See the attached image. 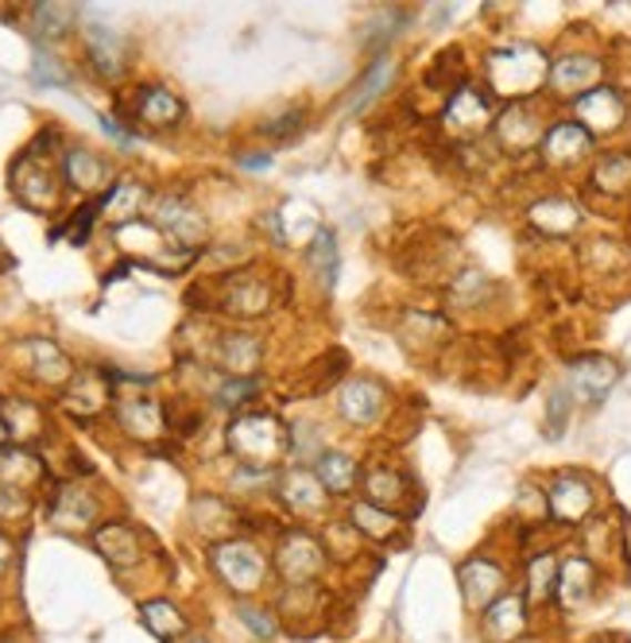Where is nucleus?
Listing matches in <instances>:
<instances>
[{
	"mask_svg": "<svg viewBox=\"0 0 631 643\" xmlns=\"http://www.w3.org/2000/svg\"><path fill=\"white\" fill-rule=\"evenodd\" d=\"M550 78L547 59L535 47H503L488 59V82L500 98H511L519 105V98L535 93Z\"/></svg>",
	"mask_w": 631,
	"mask_h": 643,
	"instance_id": "obj_1",
	"label": "nucleus"
},
{
	"mask_svg": "<svg viewBox=\"0 0 631 643\" xmlns=\"http://www.w3.org/2000/svg\"><path fill=\"white\" fill-rule=\"evenodd\" d=\"M283 446L287 438H283L279 419L272 415H241L228 427V450L248 461V469H267L283 453Z\"/></svg>",
	"mask_w": 631,
	"mask_h": 643,
	"instance_id": "obj_2",
	"label": "nucleus"
},
{
	"mask_svg": "<svg viewBox=\"0 0 631 643\" xmlns=\"http://www.w3.org/2000/svg\"><path fill=\"white\" fill-rule=\"evenodd\" d=\"M210 559H213V570L221 574V582H225L233 593H256L259 585H264L267 562H264V554H259L252 543H244V539L213 547Z\"/></svg>",
	"mask_w": 631,
	"mask_h": 643,
	"instance_id": "obj_3",
	"label": "nucleus"
},
{
	"mask_svg": "<svg viewBox=\"0 0 631 643\" xmlns=\"http://www.w3.org/2000/svg\"><path fill=\"white\" fill-rule=\"evenodd\" d=\"M593 484L578 473H562L550 481V492H547V508L554 520L562 523H578L593 512Z\"/></svg>",
	"mask_w": 631,
	"mask_h": 643,
	"instance_id": "obj_4",
	"label": "nucleus"
},
{
	"mask_svg": "<svg viewBox=\"0 0 631 643\" xmlns=\"http://www.w3.org/2000/svg\"><path fill=\"white\" fill-rule=\"evenodd\" d=\"M275 562H279V574L287 578V582H311V578H318L322 567H326V554H322V547L314 543L311 535L291 531V535L279 543Z\"/></svg>",
	"mask_w": 631,
	"mask_h": 643,
	"instance_id": "obj_5",
	"label": "nucleus"
},
{
	"mask_svg": "<svg viewBox=\"0 0 631 643\" xmlns=\"http://www.w3.org/2000/svg\"><path fill=\"white\" fill-rule=\"evenodd\" d=\"M617 360L609 357H581L570 365V391L581 404H601L612 388H617Z\"/></svg>",
	"mask_w": 631,
	"mask_h": 643,
	"instance_id": "obj_6",
	"label": "nucleus"
},
{
	"mask_svg": "<svg viewBox=\"0 0 631 643\" xmlns=\"http://www.w3.org/2000/svg\"><path fill=\"white\" fill-rule=\"evenodd\" d=\"M12 186H16V198H20L28 210H39V214L59 202V183H54V175L43 167V163L31 160V155H23V160L16 163Z\"/></svg>",
	"mask_w": 631,
	"mask_h": 643,
	"instance_id": "obj_7",
	"label": "nucleus"
},
{
	"mask_svg": "<svg viewBox=\"0 0 631 643\" xmlns=\"http://www.w3.org/2000/svg\"><path fill=\"white\" fill-rule=\"evenodd\" d=\"M578 116H581V129L593 136V132H617L628 116V105L617 90L609 85H597L589 90L586 98H578Z\"/></svg>",
	"mask_w": 631,
	"mask_h": 643,
	"instance_id": "obj_8",
	"label": "nucleus"
},
{
	"mask_svg": "<svg viewBox=\"0 0 631 643\" xmlns=\"http://www.w3.org/2000/svg\"><path fill=\"white\" fill-rule=\"evenodd\" d=\"M492 124V98L480 90H457L446 109V129L454 136H477Z\"/></svg>",
	"mask_w": 631,
	"mask_h": 643,
	"instance_id": "obj_9",
	"label": "nucleus"
},
{
	"mask_svg": "<svg viewBox=\"0 0 631 643\" xmlns=\"http://www.w3.org/2000/svg\"><path fill=\"white\" fill-rule=\"evenodd\" d=\"M503 582H508V578H503V567H496V562H488V559H472L461 567V593L472 609H488L492 601H500Z\"/></svg>",
	"mask_w": 631,
	"mask_h": 643,
	"instance_id": "obj_10",
	"label": "nucleus"
},
{
	"mask_svg": "<svg viewBox=\"0 0 631 643\" xmlns=\"http://www.w3.org/2000/svg\"><path fill=\"white\" fill-rule=\"evenodd\" d=\"M155 229L167 233L175 245H191V241H199L202 233H206V225H202V217L194 214L191 206H186L183 198H160L155 202Z\"/></svg>",
	"mask_w": 631,
	"mask_h": 643,
	"instance_id": "obj_11",
	"label": "nucleus"
},
{
	"mask_svg": "<svg viewBox=\"0 0 631 643\" xmlns=\"http://www.w3.org/2000/svg\"><path fill=\"white\" fill-rule=\"evenodd\" d=\"M527 629V605L519 593H503L500 601L485 609V636L496 643H508L516 636H523Z\"/></svg>",
	"mask_w": 631,
	"mask_h": 643,
	"instance_id": "obj_12",
	"label": "nucleus"
},
{
	"mask_svg": "<svg viewBox=\"0 0 631 643\" xmlns=\"http://www.w3.org/2000/svg\"><path fill=\"white\" fill-rule=\"evenodd\" d=\"M342 415L353 427H368L384 415V388L376 380H349L342 391Z\"/></svg>",
	"mask_w": 631,
	"mask_h": 643,
	"instance_id": "obj_13",
	"label": "nucleus"
},
{
	"mask_svg": "<svg viewBox=\"0 0 631 643\" xmlns=\"http://www.w3.org/2000/svg\"><path fill=\"white\" fill-rule=\"evenodd\" d=\"M589 147H593V136H589L581 124H573V121H562V124H554V129L542 136V155H547L550 163H578V160H586L589 155Z\"/></svg>",
	"mask_w": 631,
	"mask_h": 643,
	"instance_id": "obj_14",
	"label": "nucleus"
},
{
	"mask_svg": "<svg viewBox=\"0 0 631 643\" xmlns=\"http://www.w3.org/2000/svg\"><path fill=\"white\" fill-rule=\"evenodd\" d=\"M496 136L508 152H527V147L542 144V129H539V116L531 113L527 105H511L508 113L496 121Z\"/></svg>",
	"mask_w": 631,
	"mask_h": 643,
	"instance_id": "obj_15",
	"label": "nucleus"
},
{
	"mask_svg": "<svg viewBox=\"0 0 631 643\" xmlns=\"http://www.w3.org/2000/svg\"><path fill=\"white\" fill-rule=\"evenodd\" d=\"M593 585H597V570L589 559H566L562 567H558V601H562L566 609H578L586 605L589 598H593Z\"/></svg>",
	"mask_w": 631,
	"mask_h": 643,
	"instance_id": "obj_16",
	"label": "nucleus"
},
{
	"mask_svg": "<svg viewBox=\"0 0 631 643\" xmlns=\"http://www.w3.org/2000/svg\"><path fill=\"white\" fill-rule=\"evenodd\" d=\"M85 51H90V62L101 70V74H121L124 70V43L113 28L105 23H85Z\"/></svg>",
	"mask_w": 631,
	"mask_h": 643,
	"instance_id": "obj_17",
	"label": "nucleus"
},
{
	"mask_svg": "<svg viewBox=\"0 0 631 643\" xmlns=\"http://www.w3.org/2000/svg\"><path fill=\"white\" fill-rule=\"evenodd\" d=\"M93 543H98V551L109 559V567L116 570H129L140 562V539L132 528H124V523H105V528L93 531Z\"/></svg>",
	"mask_w": 631,
	"mask_h": 643,
	"instance_id": "obj_18",
	"label": "nucleus"
},
{
	"mask_svg": "<svg viewBox=\"0 0 631 643\" xmlns=\"http://www.w3.org/2000/svg\"><path fill=\"white\" fill-rule=\"evenodd\" d=\"M601 78V62L593 54H566L550 67V85L562 93H573V90H589V85Z\"/></svg>",
	"mask_w": 631,
	"mask_h": 643,
	"instance_id": "obj_19",
	"label": "nucleus"
},
{
	"mask_svg": "<svg viewBox=\"0 0 631 643\" xmlns=\"http://www.w3.org/2000/svg\"><path fill=\"white\" fill-rule=\"evenodd\" d=\"M116 419L132 438H144V442L163 435V411L152 399H124V404H116Z\"/></svg>",
	"mask_w": 631,
	"mask_h": 643,
	"instance_id": "obj_20",
	"label": "nucleus"
},
{
	"mask_svg": "<svg viewBox=\"0 0 631 643\" xmlns=\"http://www.w3.org/2000/svg\"><path fill=\"white\" fill-rule=\"evenodd\" d=\"M136 116L144 124H152V129H167V124H175L183 116V101L171 90H163V85H144L136 98Z\"/></svg>",
	"mask_w": 631,
	"mask_h": 643,
	"instance_id": "obj_21",
	"label": "nucleus"
},
{
	"mask_svg": "<svg viewBox=\"0 0 631 643\" xmlns=\"http://www.w3.org/2000/svg\"><path fill=\"white\" fill-rule=\"evenodd\" d=\"M272 303V287L264 279H236L225 292V310L233 318H259Z\"/></svg>",
	"mask_w": 631,
	"mask_h": 643,
	"instance_id": "obj_22",
	"label": "nucleus"
},
{
	"mask_svg": "<svg viewBox=\"0 0 631 643\" xmlns=\"http://www.w3.org/2000/svg\"><path fill=\"white\" fill-rule=\"evenodd\" d=\"M28 357H31V372H35L43 384H54V388H62V384L74 380L67 353H62L54 341H28Z\"/></svg>",
	"mask_w": 631,
	"mask_h": 643,
	"instance_id": "obj_23",
	"label": "nucleus"
},
{
	"mask_svg": "<svg viewBox=\"0 0 631 643\" xmlns=\"http://www.w3.org/2000/svg\"><path fill=\"white\" fill-rule=\"evenodd\" d=\"M314 477H318L326 492H349L360 473H357V461H353L349 453L322 450L318 461H314Z\"/></svg>",
	"mask_w": 631,
	"mask_h": 643,
	"instance_id": "obj_24",
	"label": "nucleus"
},
{
	"mask_svg": "<svg viewBox=\"0 0 631 643\" xmlns=\"http://www.w3.org/2000/svg\"><path fill=\"white\" fill-rule=\"evenodd\" d=\"M62 167H67V183L74 186V191H98V186L105 183V175H109L105 160H98V155L85 152V147H74V152H67Z\"/></svg>",
	"mask_w": 631,
	"mask_h": 643,
	"instance_id": "obj_25",
	"label": "nucleus"
},
{
	"mask_svg": "<svg viewBox=\"0 0 631 643\" xmlns=\"http://www.w3.org/2000/svg\"><path fill=\"white\" fill-rule=\"evenodd\" d=\"M365 492H368V504H380L391 512V504L407 497V477L399 473V469L376 466L365 473Z\"/></svg>",
	"mask_w": 631,
	"mask_h": 643,
	"instance_id": "obj_26",
	"label": "nucleus"
},
{
	"mask_svg": "<svg viewBox=\"0 0 631 643\" xmlns=\"http://www.w3.org/2000/svg\"><path fill=\"white\" fill-rule=\"evenodd\" d=\"M105 399H109V380H105V376L85 372V376H74V380H70V391H67V407H70V411L93 415V411H101V407H105Z\"/></svg>",
	"mask_w": 631,
	"mask_h": 643,
	"instance_id": "obj_27",
	"label": "nucleus"
},
{
	"mask_svg": "<svg viewBox=\"0 0 631 643\" xmlns=\"http://www.w3.org/2000/svg\"><path fill=\"white\" fill-rule=\"evenodd\" d=\"M283 500H287L291 508H303V512H322V504H326V489H322V481L314 473H287L283 477Z\"/></svg>",
	"mask_w": 631,
	"mask_h": 643,
	"instance_id": "obj_28",
	"label": "nucleus"
},
{
	"mask_svg": "<svg viewBox=\"0 0 631 643\" xmlns=\"http://www.w3.org/2000/svg\"><path fill=\"white\" fill-rule=\"evenodd\" d=\"M51 520L59 523L62 531H74V528H85L93 520V500L78 489H62L51 504Z\"/></svg>",
	"mask_w": 631,
	"mask_h": 643,
	"instance_id": "obj_29",
	"label": "nucleus"
},
{
	"mask_svg": "<svg viewBox=\"0 0 631 643\" xmlns=\"http://www.w3.org/2000/svg\"><path fill=\"white\" fill-rule=\"evenodd\" d=\"M140 616H144L147 632L160 640H179L186 632L183 613H179L171 601H144V605H140Z\"/></svg>",
	"mask_w": 631,
	"mask_h": 643,
	"instance_id": "obj_30",
	"label": "nucleus"
},
{
	"mask_svg": "<svg viewBox=\"0 0 631 643\" xmlns=\"http://www.w3.org/2000/svg\"><path fill=\"white\" fill-rule=\"evenodd\" d=\"M531 222L539 225V229H547V233H573L578 229V222H581V214H578L573 202L547 198V202H539V206L531 210Z\"/></svg>",
	"mask_w": 631,
	"mask_h": 643,
	"instance_id": "obj_31",
	"label": "nucleus"
},
{
	"mask_svg": "<svg viewBox=\"0 0 631 643\" xmlns=\"http://www.w3.org/2000/svg\"><path fill=\"white\" fill-rule=\"evenodd\" d=\"M144 202V191H140L136 183H116L113 191H105V198H101V210H105V217H113V225L121 229V225L136 222V206Z\"/></svg>",
	"mask_w": 631,
	"mask_h": 643,
	"instance_id": "obj_32",
	"label": "nucleus"
},
{
	"mask_svg": "<svg viewBox=\"0 0 631 643\" xmlns=\"http://www.w3.org/2000/svg\"><path fill=\"white\" fill-rule=\"evenodd\" d=\"M39 458L28 450H0V484L8 489H20V484H31L39 477Z\"/></svg>",
	"mask_w": 631,
	"mask_h": 643,
	"instance_id": "obj_33",
	"label": "nucleus"
},
{
	"mask_svg": "<svg viewBox=\"0 0 631 643\" xmlns=\"http://www.w3.org/2000/svg\"><path fill=\"white\" fill-rule=\"evenodd\" d=\"M593 186L604 194H631V155H604L593 171Z\"/></svg>",
	"mask_w": 631,
	"mask_h": 643,
	"instance_id": "obj_34",
	"label": "nucleus"
},
{
	"mask_svg": "<svg viewBox=\"0 0 631 643\" xmlns=\"http://www.w3.org/2000/svg\"><path fill=\"white\" fill-rule=\"evenodd\" d=\"M221 360H225L228 372L248 376L252 368L259 365V341L256 337H244V334L225 337V341H221Z\"/></svg>",
	"mask_w": 631,
	"mask_h": 643,
	"instance_id": "obj_35",
	"label": "nucleus"
},
{
	"mask_svg": "<svg viewBox=\"0 0 631 643\" xmlns=\"http://www.w3.org/2000/svg\"><path fill=\"white\" fill-rule=\"evenodd\" d=\"M306 261H311V268L318 272V279L326 287H334V276H337V241L329 229H322L318 237H314L311 253H306Z\"/></svg>",
	"mask_w": 631,
	"mask_h": 643,
	"instance_id": "obj_36",
	"label": "nucleus"
},
{
	"mask_svg": "<svg viewBox=\"0 0 631 643\" xmlns=\"http://www.w3.org/2000/svg\"><path fill=\"white\" fill-rule=\"evenodd\" d=\"M353 523H357V528L365 531V535H373V539H388L391 531L399 528V520L388 512V508L368 504V500H365V504L353 508Z\"/></svg>",
	"mask_w": 631,
	"mask_h": 643,
	"instance_id": "obj_37",
	"label": "nucleus"
},
{
	"mask_svg": "<svg viewBox=\"0 0 631 643\" xmlns=\"http://www.w3.org/2000/svg\"><path fill=\"white\" fill-rule=\"evenodd\" d=\"M388 82H391V62H388V59H376L373 67H368V74L357 82V90H353V98H349V109H353V113H357V109H365L368 101H373L376 93H380Z\"/></svg>",
	"mask_w": 631,
	"mask_h": 643,
	"instance_id": "obj_38",
	"label": "nucleus"
},
{
	"mask_svg": "<svg viewBox=\"0 0 631 643\" xmlns=\"http://www.w3.org/2000/svg\"><path fill=\"white\" fill-rule=\"evenodd\" d=\"M74 20H78V12L67 4H39L35 8V28H39V35H47V39H62L70 28H74Z\"/></svg>",
	"mask_w": 631,
	"mask_h": 643,
	"instance_id": "obj_39",
	"label": "nucleus"
},
{
	"mask_svg": "<svg viewBox=\"0 0 631 643\" xmlns=\"http://www.w3.org/2000/svg\"><path fill=\"white\" fill-rule=\"evenodd\" d=\"M554 585H558V562L550 554H539L527 567V593H531V601H547L554 593Z\"/></svg>",
	"mask_w": 631,
	"mask_h": 643,
	"instance_id": "obj_40",
	"label": "nucleus"
},
{
	"mask_svg": "<svg viewBox=\"0 0 631 643\" xmlns=\"http://www.w3.org/2000/svg\"><path fill=\"white\" fill-rule=\"evenodd\" d=\"M236 616H241V621L248 624L252 636H259V640H272L275 636V621L264 613V609H256V605H236Z\"/></svg>",
	"mask_w": 631,
	"mask_h": 643,
	"instance_id": "obj_41",
	"label": "nucleus"
},
{
	"mask_svg": "<svg viewBox=\"0 0 631 643\" xmlns=\"http://www.w3.org/2000/svg\"><path fill=\"white\" fill-rule=\"evenodd\" d=\"M35 82H39V85H67V82H70V74H67V70H59V62L47 59V54L39 51V54H35Z\"/></svg>",
	"mask_w": 631,
	"mask_h": 643,
	"instance_id": "obj_42",
	"label": "nucleus"
},
{
	"mask_svg": "<svg viewBox=\"0 0 631 643\" xmlns=\"http://www.w3.org/2000/svg\"><path fill=\"white\" fill-rule=\"evenodd\" d=\"M252 391H256V380H248V376H233V380H228L225 388L217 391V399L225 407H233V404H244V399H248Z\"/></svg>",
	"mask_w": 631,
	"mask_h": 643,
	"instance_id": "obj_43",
	"label": "nucleus"
},
{
	"mask_svg": "<svg viewBox=\"0 0 631 643\" xmlns=\"http://www.w3.org/2000/svg\"><path fill=\"white\" fill-rule=\"evenodd\" d=\"M566 422V391H554V399H550V435H558Z\"/></svg>",
	"mask_w": 631,
	"mask_h": 643,
	"instance_id": "obj_44",
	"label": "nucleus"
},
{
	"mask_svg": "<svg viewBox=\"0 0 631 643\" xmlns=\"http://www.w3.org/2000/svg\"><path fill=\"white\" fill-rule=\"evenodd\" d=\"M12 562V539L0 535V574H4V567Z\"/></svg>",
	"mask_w": 631,
	"mask_h": 643,
	"instance_id": "obj_45",
	"label": "nucleus"
},
{
	"mask_svg": "<svg viewBox=\"0 0 631 643\" xmlns=\"http://www.w3.org/2000/svg\"><path fill=\"white\" fill-rule=\"evenodd\" d=\"M267 163H272V160H267V155H244L241 167H252V171H256V167H267Z\"/></svg>",
	"mask_w": 631,
	"mask_h": 643,
	"instance_id": "obj_46",
	"label": "nucleus"
},
{
	"mask_svg": "<svg viewBox=\"0 0 631 643\" xmlns=\"http://www.w3.org/2000/svg\"><path fill=\"white\" fill-rule=\"evenodd\" d=\"M4 438H8V427H4V419H0V450H4Z\"/></svg>",
	"mask_w": 631,
	"mask_h": 643,
	"instance_id": "obj_47",
	"label": "nucleus"
},
{
	"mask_svg": "<svg viewBox=\"0 0 631 643\" xmlns=\"http://www.w3.org/2000/svg\"><path fill=\"white\" fill-rule=\"evenodd\" d=\"M0 643H16V640L12 636H0Z\"/></svg>",
	"mask_w": 631,
	"mask_h": 643,
	"instance_id": "obj_48",
	"label": "nucleus"
},
{
	"mask_svg": "<svg viewBox=\"0 0 631 643\" xmlns=\"http://www.w3.org/2000/svg\"><path fill=\"white\" fill-rule=\"evenodd\" d=\"M0 264H4V248H0Z\"/></svg>",
	"mask_w": 631,
	"mask_h": 643,
	"instance_id": "obj_49",
	"label": "nucleus"
},
{
	"mask_svg": "<svg viewBox=\"0 0 631 643\" xmlns=\"http://www.w3.org/2000/svg\"><path fill=\"white\" fill-rule=\"evenodd\" d=\"M191 643H210V640H191Z\"/></svg>",
	"mask_w": 631,
	"mask_h": 643,
	"instance_id": "obj_50",
	"label": "nucleus"
},
{
	"mask_svg": "<svg viewBox=\"0 0 631 643\" xmlns=\"http://www.w3.org/2000/svg\"><path fill=\"white\" fill-rule=\"evenodd\" d=\"M597 643H609V640H597Z\"/></svg>",
	"mask_w": 631,
	"mask_h": 643,
	"instance_id": "obj_51",
	"label": "nucleus"
}]
</instances>
